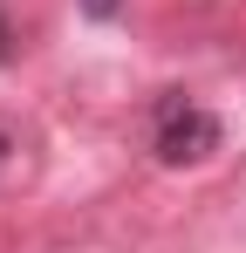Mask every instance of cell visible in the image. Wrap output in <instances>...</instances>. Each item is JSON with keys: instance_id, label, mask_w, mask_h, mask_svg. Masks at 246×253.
<instances>
[{"instance_id": "6da1fadb", "label": "cell", "mask_w": 246, "mask_h": 253, "mask_svg": "<svg viewBox=\"0 0 246 253\" xmlns=\"http://www.w3.org/2000/svg\"><path fill=\"white\" fill-rule=\"evenodd\" d=\"M219 151V117H205V110H164V130H158V165H205Z\"/></svg>"}, {"instance_id": "7a4b0ae2", "label": "cell", "mask_w": 246, "mask_h": 253, "mask_svg": "<svg viewBox=\"0 0 246 253\" xmlns=\"http://www.w3.org/2000/svg\"><path fill=\"white\" fill-rule=\"evenodd\" d=\"M82 7H89V14H117V0H82Z\"/></svg>"}, {"instance_id": "3957f363", "label": "cell", "mask_w": 246, "mask_h": 253, "mask_svg": "<svg viewBox=\"0 0 246 253\" xmlns=\"http://www.w3.org/2000/svg\"><path fill=\"white\" fill-rule=\"evenodd\" d=\"M0 62H7V14H0Z\"/></svg>"}, {"instance_id": "277c9868", "label": "cell", "mask_w": 246, "mask_h": 253, "mask_svg": "<svg viewBox=\"0 0 246 253\" xmlns=\"http://www.w3.org/2000/svg\"><path fill=\"white\" fill-rule=\"evenodd\" d=\"M0 158H7V137H0Z\"/></svg>"}]
</instances>
